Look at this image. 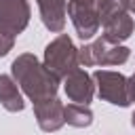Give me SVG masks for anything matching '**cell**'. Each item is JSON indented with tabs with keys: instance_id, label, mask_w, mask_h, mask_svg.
I'll use <instances>...</instances> for the list:
<instances>
[{
	"instance_id": "obj_1",
	"label": "cell",
	"mask_w": 135,
	"mask_h": 135,
	"mask_svg": "<svg viewBox=\"0 0 135 135\" xmlns=\"http://www.w3.org/2000/svg\"><path fill=\"white\" fill-rule=\"evenodd\" d=\"M11 76L17 82V86L27 95V99L34 103L49 97H57L59 78L53 72H49L44 63L32 53H21L13 59Z\"/></svg>"
},
{
	"instance_id": "obj_2",
	"label": "cell",
	"mask_w": 135,
	"mask_h": 135,
	"mask_svg": "<svg viewBox=\"0 0 135 135\" xmlns=\"http://www.w3.org/2000/svg\"><path fill=\"white\" fill-rule=\"evenodd\" d=\"M44 68L53 72L59 80L78 70V49L68 34H59L44 46Z\"/></svg>"
},
{
	"instance_id": "obj_3",
	"label": "cell",
	"mask_w": 135,
	"mask_h": 135,
	"mask_svg": "<svg viewBox=\"0 0 135 135\" xmlns=\"http://www.w3.org/2000/svg\"><path fill=\"white\" fill-rule=\"evenodd\" d=\"M131 57V49L122 46V44H112L108 42L103 36L82 44L78 49V63H82L84 68L91 65H122L127 63Z\"/></svg>"
},
{
	"instance_id": "obj_4",
	"label": "cell",
	"mask_w": 135,
	"mask_h": 135,
	"mask_svg": "<svg viewBox=\"0 0 135 135\" xmlns=\"http://www.w3.org/2000/svg\"><path fill=\"white\" fill-rule=\"evenodd\" d=\"M99 25L103 27V38L112 44H120L122 40L131 38L133 34V19L129 15V11L124 8V4L120 0H110L101 13H99Z\"/></svg>"
},
{
	"instance_id": "obj_5",
	"label": "cell",
	"mask_w": 135,
	"mask_h": 135,
	"mask_svg": "<svg viewBox=\"0 0 135 135\" xmlns=\"http://www.w3.org/2000/svg\"><path fill=\"white\" fill-rule=\"evenodd\" d=\"M110 0H68V17L80 40H91L99 32V13Z\"/></svg>"
},
{
	"instance_id": "obj_6",
	"label": "cell",
	"mask_w": 135,
	"mask_h": 135,
	"mask_svg": "<svg viewBox=\"0 0 135 135\" xmlns=\"http://www.w3.org/2000/svg\"><path fill=\"white\" fill-rule=\"evenodd\" d=\"M93 82H95L97 93L103 101H108L112 105H120V108H127L131 103L124 74L112 72V70H95L93 72Z\"/></svg>"
},
{
	"instance_id": "obj_7",
	"label": "cell",
	"mask_w": 135,
	"mask_h": 135,
	"mask_svg": "<svg viewBox=\"0 0 135 135\" xmlns=\"http://www.w3.org/2000/svg\"><path fill=\"white\" fill-rule=\"evenodd\" d=\"M27 0H0V32L4 36L17 38L30 23Z\"/></svg>"
},
{
	"instance_id": "obj_8",
	"label": "cell",
	"mask_w": 135,
	"mask_h": 135,
	"mask_svg": "<svg viewBox=\"0 0 135 135\" xmlns=\"http://www.w3.org/2000/svg\"><path fill=\"white\" fill-rule=\"evenodd\" d=\"M63 89H65L68 99L72 103H80V105H89L93 101V95H95L93 76L86 70H80V68L63 78Z\"/></svg>"
},
{
	"instance_id": "obj_9",
	"label": "cell",
	"mask_w": 135,
	"mask_h": 135,
	"mask_svg": "<svg viewBox=\"0 0 135 135\" xmlns=\"http://www.w3.org/2000/svg\"><path fill=\"white\" fill-rule=\"evenodd\" d=\"M34 116H36L38 127H40L44 133L59 131V129L65 124L63 103H61V99H57V97H49V99L36 101V103H34Z\"/></svg>"
},
{
	"instance_id": "obj_10",
	"label": "cell",
	"mask_w": 135,
	"mask_h": 135,
	"mask_svg": "<svg viewBox=\"0 0 135 135\" xmlns=\"http://www.w3.org/2000/svg\"><path fill=\"white\" fill-rule=\"evenodd\" d=\"M44 27L53 34H61L68 17V0H36Z\"/></svg>"
},
{
	"instance_id": "obj_11",
	"label": "cell",
	"mask_w": 135,
	"mask_h": 135,
	"mask_svg": "<svg viewBox=\"0 0 135 135\" xmlns=\"http://www.w3.org/2000/svg\"><path fill=\"white\" fill-rule=\"evenodd\" d=\"M0 103L6 112H21L25 108V101L21 97V91L13 76L0 74Z\"/></svg>"
},
{
	"instance_id": "obj_12",
	"label": "cell",
	"mask_w": 135,
	"mask_h": 135,
	"mask_svg": "<svg viewBox=\"0 0 135 135\" xmlns=\"http://www.w3.org/2000/svg\"><path fill=\"white\" fill-rule=\"evenodd\" d=\"M63 118L68 124L76 127V129H84L93 124V112L89 105H80V103H68L63 105Z\"/></svg>"
},
{
	"instance_id": "obj_13",
	"label": "cell",
	"mask_w": 135,
	"mask_h": 135,
	"mask_svg": "<svg viewBox=\"0 0 135 135\" xmlns=\"http://www.w3.org/2000/svg\"><path fill=\"white\" fill-rule=\"evenodd\" d=\"M13 46H15V38L4 36V34L0 32V57L8 55V51H13Z\"/></svg>"
},
{
	"instance_id": "obj_14",
	"label": "cell",
	"mask_w": 135,
	"mask_h": 135,
	"mask_svg": "<svg viewBox=\"0 0 135 135\" xmlns=\"http://www.w3.org/2000/svg\"><path fill=\"white\" fill-rule=\"evenodd\" d=\"M127 86H129V101L133 103L135 101V72L131 78H127Z\"/></svg>"
},
{
	"instance_id": "obj_15",
	"label": "cell",
	"mask_w": 135,
	"mask_h": 135,
	"mask_svg": "<svg viewBox=\"0 0 135 135\" xmlns=\"http://www.w3.org/2000/svg\"><path fill=\"white\" fill-rule=\"evenodd\" d=\"M122 4H124V8H127L129 13L135 15V0H122Z\"/></svg>"
},
{
	"instance_id": "obj_16",
	"label": "cell",
	"mask_w": 135,
	"mask_h": 135,
	"mask_svg": "<svg viewBox=\"0 0 135 135\" xmlns=\"http://www.w3.org/2000/svg\"><path fill=\"white\" fill-rule=\"evenodd\" d=\"M131 124H133V127H135V112H133V114H131Z\"/></svg>"
}]
</instances>
